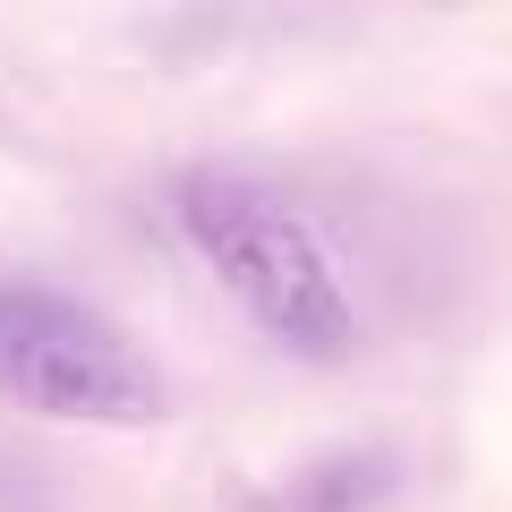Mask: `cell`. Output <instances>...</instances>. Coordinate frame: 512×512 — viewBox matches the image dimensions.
Listing matches in <instances>:
<instances>
[{
    "instance_id": "1",
    "label": "cell",
    "mask_w": 512,
    "mask_h": 512,
    "mask_svg": "<svg viewBox=\"0 0 512 512\" xmlns=\"http://www.w3.org/2000/svg\"><path fill=\"white\" fill-rule=\"evenodd\" d=\"M171 222L214 291L248 316L265 350L299 367H350L367 342V316L342 282V256L316 231V214L248 163H197L171 180Z\"/></svg>"
},
{
    "instance_id": "2",
    "label": "cell",
    "mask_w": 512,
    "mask_h": 512,
    "mask_svg": "<svg viewBox=\"0 0 512 512\" xmlns=\"http://www.w3.org/2000/svg\"><path fill=\"white\" fill-rule=\"evenodd\" d=\"M0 393L35 419L154 427L171 419V376L94 299L43 274H0Z\"/></svg>"
},
{
    "instance_id": "3",
    "label": "cell",
    "mask_w": 512,
    "mask_h": 512,
    "mask_svg": "<svg viewBox=\"0 0 512 512\" xmlns=\"http://www.w3.org/2000/svg\"><path fill=\"white\" fill-rule=\"evenodd\" d=\"M402 487V461L393 453H325L308 461V470L291 478V495H282V512H376L384 495Z\"/></svg>"
},
{
    "instance_id": "4",
    "label": "cell",
    "mask_w": 512,
    "mask_h": 512,
    "mask_svg": "<svg viewBox=\"0 0 512 512\" xmlns=\"http://www.w3.org/2000/svg\"><path fill=\"white\" fill-rule=\"evenodd\" d=\"M222 512H282V495H265V487H231V495H222Z\"/></svg>"
}]
</instances>
